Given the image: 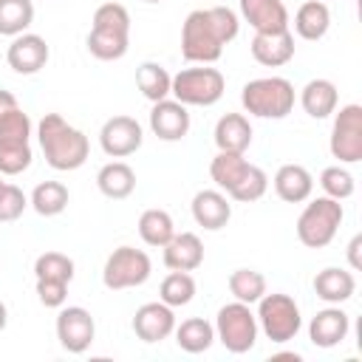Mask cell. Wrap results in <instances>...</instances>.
Returning <instances> with one entry per match:
<instances>
[{
	"label": "cell",
	"instance_id": "1",
	"mask_svg": "<svg viewBox=\"0 0 362 362\" xmlns=\"http://www.w3.org/2000/svg\"><path fill=\"white\" fill-rule=\"evenodd\" d=\"M240 31V20L226 6L195 8L181 25V57L187 62L212 65L221 59L223 45H229Z\"/></svg>",
	"mask_w": 362,
	"mask_h": 362
},
{
	"label": "cell",
	"instance_id": "2",
	"mask_svg": "<svg viewBox=\"0 0 362 362\" xmlns=\"http://www.w3.org/2000/svg\"><path fill=\"white\" fill-rule=\"evenodd\" d=\"M37 139H40V150L48 161V167L59 170V173H71L79 170L88 161L90 144L88 136L68 124L59 113H45L37 124Z\"/></svg>",
	"mask_w": 362,
	"mask_h": 362
},
{
	"label": "cell",
	"instance_id": "3",
	"mask_svg": "<svg viewBox=\"0 0 362 362\" xmlns=\"http://www.w3.org/2000/svg\"><path fill=\"white\" fill-rule=\"evenodd\" d=\"M90 57L102 62L122 59L130 48V11L122 3H102L93 11V25L85 40Z\"/></svg>",
	"mask_w": 362,
	"mask_h": 362
},
{
	"label": "cell",
	"instance_id": "4",
	"mask_svg": "<svg viewBox=\"0 0 362 362\" xmlns=\"http://www.w3.org/2000/svg\"><path fill=\"white\" fill-rule=\"evenodd\" d=\"M297 93L286 76H257L249 79L240 90V105L249 116L257 119H286L294 110Z\"/></svg>",
	"mask_w": 362,
	"mask_h": 362
},
{
	"label": "cell",
	"instance_id": "5",
	"mask_svg": "<svg viewBox=\"0 0 362 362\" xmlns=\"http://www.w3.org/2000/svg\"><path fill=\"white\" fill-rule=\"evenodd\" d=\"M342 218H345L342 204L328 198V195H320V198L308 201L305 209L300 212L297 226H294L297 240L308 249H325L337 238V232L342 226Z\"/></svg>",
	"mask_w": 362,
	"mask_h": 362
},
{
	"label": "cell",
	"instance_id": "6",
	"mask_svg": "<svg viewBox=\"0 0 362 362\" xmlns=\"http://www.w3.org/2000/svg\"><path fill=\"white\" fill-rule=\"evenodd\" d=\"M257 328L266 334V339L283 345L291 342L300 328H303V317H300V305L294 303V297L283 294V291H266L257 300Z\"/></svg>",
	"mask_w": 362,
	"mask_h": 362
},
{
	"label": "cell",
	"instance_id": "7",
	"mask_svg": "<svg viewBox=\"0 0 362 362\" xmlns=\"http://www.w3.org/2000/svg\"><path fill=\"white\" fill-rule=\"evenodd\" d=\"M223 90H226L223 74L218 68H209V65L181 68L170 85L173 99H178L187 107H209V105L221 102Z\"/></svg>",
	"mask_w": 362,
	"mask_h": 362
},
{
	"label": "cell",
	"instance_id": "8",
	"mask_svg": "<svg viewBox=\"0 0 362 362\" xmlns=\"http://www.w3.org/2000/svg\"><path fill=\"white\" fill-rule=\"evenodd\" d=\"M257 317L252 305L232 300L218 308L215 317V339L229 351V354H246L257 342Z\"/></svg>",
	"mask_w": 362,
	"mask_h": 362
},
{
	"label": "cell",
	"instance_id": "9",
	"mask_svg": "<svg viewBox=\"0 0 362 362\" xmlns=\"http://www.w3.org/2000/svg\"><path fill=\"white\" fill-rule=\"evenodd\" d=\"M153 274V260L144 249L136 246H119L107 255L105 269H102V283L110 291H122V288H136L144 286Z\"/></svg>",
	"mask_w": 362,
	"mask_h": 362
},
{
	"label": "cell",
	"instance_id": "10",
	"mask_svg": "<svg viewBox=\"0 0 362 362\" xmlns=\"http://www.w3.org/2000/svg\"><path fill=\"white\" fill-rule=\"evenodd\" d=\"M328 147H331V156L339 158V164L362 161V105L351 102L339 107V113L334 116Z\"/></svg>",
	"mask_w": 362,
	"mask_h": 362
},
{
	"label": "cell",
	"instance_id": "11",
	"mask_svg": "<svg viewBox=\"0 0 362 362\" xmlns=\"http://www.w3.org/2000/svg\"><path fill=\"white\" fill-rule=\"evenodd\" d=\"M57 339L68 354H85L96 339V322L82 305H62L57 314Z\"/></svg>",
	"mask_w": 362,
	"mask_h": 362
},
{
	"label": "cell",
	"instance_id": "12",
	"mask_svg": "<svg viewBox=\"0 0 362 362\" xmlns=\"http://www.w3.org/2000/svg\"><path fill=\"white\" fill-rule=\"evenodd\" d=\"M144 141V130L133 116H110L99 130V144L110 158L133 156Z\"/></svg>",
	"mask_w": 362,
	"mask_h": 362
},
{
	"label": "cell",
	"instance_id": "13",
	"mask_svg": "<svg viewBox=\"0 0 362 362\" xmlns=\"http://www.w3.org/2000/svg\"><path fill=\"white\" fill-rule=\"evenodd\" d=\"M48 57H51V48L45 42V37L31 34V31H23V34L11 37V45L6 51L8 68L14 74H23V76H31V74L42 71Z\"/></svg>",
	"mask_w": 362,
	"mask_h": 362
},
{
	"label": "cell",
	"instance_id": "14",
	"mask_svg": "<svg viewBox=\"0 0 362 362\" xmlns=\"http://www.w3.org/2000/svg\"><path fill=\"white\" fill-rule=\"evenodd\" d=\"M189 110L178 99H161L150 107V130L161 141H181L189 133Z\"/></svg>",
	"mask_w": 362,
	"mask_h": 362
},
{
	"label": "cell",
	"instance_id": "15",
	"mask_svg": "<svg viewBox=\"0 0 362 362\" xmlns=\"http://www.w3.org/2000/svg\"><path fill=\"white\" fill-rule=\"evenodd\" d=\"M133 331L141 342L147 345H156L161 339H167L173 331H175V314L167 303H144L136 308L133 314Z\"/></svg>",
	"mask_w": 362,
	"mask_h": 362
},
{
	"label": "cell",
	"instance_id": "16",
	"mask_svg": "<svg viewBox=\"0 0 362 362\" xmlns=\"http://www.w3.org/2000/svg\"><path fill=\"white\" fill-rule=\"evenodd\" d=\"M249 51H252L255 62H260L263 68H280L294 59V34H291V28L255 34L249 42Z\"/></svg>",
	"mask_w": 362,
	"mask_h": 362
},
{
	"label": "cell",
	"instance_id": "17",
	"mask_svg": "<svg viewBox=\"0 0 362 362\" xmlns=\"http://www.w3.org/2000/svg\"><path fill=\"white\" fill-rule=\"evenodd\" d=\"M192 221L198 226H204L206 232H218L229 223L232 218V204H229V195H223L221 189H198L192 195Z\"/></svg>",
	"mask_w": 362,
	"mask_h": 362
},
{
	"label": "cell",
	"instance_id": "18",
	"mask_svg": "<svg viewBox=\"0 0 362 362\" xmlns=\"http://www.w3.org/2000/svg\"><path fill=\"white\" fill-rule=\"evenodd\" d=\"M238 6H240V17L255 28V34L283 31L291 25V17L283 0H238Z\"/></svg>",
	"mask_w": 362,
	"mask_h": 362
},
{
	"label": "cell",
	"instance_id": "19",
	"mask_svg": "<svg viewBox=\"0 0 362 362\" xmlns=\"http://www.w3.org/2000/svg\"><path fill=\"white\" fill-rule=\"evenodd\" d=\"M351 331V317L339 305H328L317 311L308 322V339L317 348H337Z\"/></svg>",
	"mask_w": 362,
	"mask_h": 362
},
{
	"label": "cell",
	"instance_id": "20",
	"mask_svg": "<svg viewBox=\"0 0 362 362\" xmlns=\"http://www.w3.org/2000/svg\"><path fill=\"white\" fill-rule=\"evenodd\" d=\"M204 263V243L195 232H175L164 246V266L170 272H195Z\"/></svg>",
	"mask_w": 362,
	"mask_h": 362
},
{
	"label": "cell",
	"instance_id": "21",
	"mask_svg": "<svg viewBox=\"0 0 362 362\" xmlns=\"http://www.w3.org/2000/svg\"><path fill=\"white\" fill-rule=\"evenodd\" d=\"M274 192L286 204H303L314 192V175L303 164H283L274 173Z\"/></svg>",
	"mask_w": 362,
	"mask_h": 362
},
{
	"label": "cell",
	"instance_id": "22",
	"mask_svg": "<svg viewBox=\"0 0 362 362\" xmlns=\"http://www.w3.org/2000/svg\"><path fill=\"white\" fill-rule=\"evenodd\" d=\"M356 291V277L348 269L339 266H325L322 272H317L314 277V294L328 303V305H339L345 300H351Z\"/></svg>",
	"mask_w": 362,
	"mask_h": 362
},
{
	"label": "cell",
	"instance_id": "23",
	"mask_svg": "<svg viewBox=\"0 0 362 362\" xmlns=\"http://www.w3.org/2000/svg\"><path fill=\"white\" fill-rule=\"evenodd\" d=\"M215 147L223 153H246L252 144V124L243 113H223L215 122Z\"/></svg>",
	"mask_w": 362,
	"mask_h": 362
},
{
	"label": "cell",
	"instance_id": "24",
	"mask_svg": "<svg viewBox=\"0 0 362 362\" xmlns=\"http://www.w3.org/2000/svg\"><path fill=\"white\" fill-rule=\"evenodd\" d=\"M300 105L311 119H328L331 113H337L339 105V90L331 79H311L303 85L300 90Z\"/></svg>",
	"mask_w": 362,
	"mask_h": 362
},
{
	"label": "cell",
	"instance_id": "25",
	"mask_svg": "<svg viewBox=\"0 0 362 362\" xmlns=\"http://www.w3.org/2000/svg\"><path fill=\"white\" fill-rule=\"evenodd\" d=\"M96 187L105 198L110 201H124L133 195L136 189V173L127 161H107L99 173H96Z\"/></svg>",
	"mask_w": 362,
	"mask_h": 362
},
{
	"label": "cell",
	"instance_id": "26",
	"mask_svg": "<svg viewBox=\"0 0 362 362\" xmlns=\"http://www.w3.org/2000/svg\"><path fill=\"white\" fill-rule=\"evenodd\" d=\"M331 28V11L322 0H305L297 11H294V31L297 37L308 40V42H317L328 34Z\"/></svg>",
	"mask_w": 362,
	"mask_h": 362
},
{
	"label": "cell",
	"instance_id": "27",
	"mask_svg": "<svg viewBox=\"0 0 362 362\" xmlns=\"http://www.w3.org/2000/svg\"><path fill=\"white\" fill-rule=\"evenodd\" d=\"M173 334H175L178 348L187 351V354H204V351H209L212 342H215V325L206 322L204 317H189V320H184L181 325H175Z\"/></svg>",
	"mask_w": 362,
	"mask_h": 362
},
{
	"label": "cell",
	"instance_id": "28",
	"mask_svg": "<svg viewBox=\"0 0 362 362\" xmlns=\"http://www.w3.org/2000/svg\"><path fill=\"white\" fill-rule=\"evenodd\" d=\"M68 201H71V192H68V187L62 181H40L34 187L31 198H28L34 212L42 215V218H54V215L65 212Z\"/></svg>",
	"mask_w": 362,
	"mask_h": 362
},
{
	"label": "cell",
	"instance_id": "29",
	"mask_svg": "<svg viewBox=\"0 0 362 362\" xmlns=\"http://www.w3.org/2000/svg\"><path fill=\"white\" fill-rule=\"evenodd\" d=\"M173 235H175V223H173L167 209H144L141 212V218H139V238L147 246L164 249Z\"/></svg>",
	"mask_w": 362,
	"mask_h": 362
},
{
	"label": "cell",
	"instance_id": "30",
	"mask_svg": "<svg viewBox=\"0 0 362 362\" xmlns=\"http://www.w3.org/2000/svg\"><path fill=\"white\" fill-rule=\"evenodd\" d=\"M136 85L147 102H161L170 96L173 76L167 74V68L161 62H141L136 68Z\"/></svg>",
	"mask_w": 362,
	"mask_h": 362
},
{
	"label": "cell",
	"instance_id": "31",
	"mask_svg": "<svg viewBox=\"0 0 362 362\" xmlns=\"http://www.w3.org/2000/svg\"><path fill=\"white\" fill-rule=\"evenodd\" d=\"M246 167H249V161L243 158V153H223V150H218V156L209 161V178L215 181V187L221 192H229L240 181Z\"/></svg>",
	"mask_w": 362,
	"mask_h": 362
},
{
	"label": "cell",
	"instance_id": "32",
	"mask_svg": "<svg viewBox=\"0 0 362 362\" xmlns=\"http://www.w3.org/2000/svg\"><path fill=\"white\" fill-rule=\"evenodd\" d=\"M229 286V294L246 305H255L269 288H266V277L257 272V269H235L226 280Z\"/></svg>",
	"mask_w": 362,
	"mask_h": 362
},
{
	"label": "cell",
	"instance_id": "33",
	"mask_svg": "<svg viewBox=\"0 0 362 362\" xmlns=\"http://www.w3.org/2000/svg\"><path fill=\"white\" fill-rule=\"evenodd\" d=\"M34 23L31 0H0V37H17Z\"/></svg>",
	"mask_w": 362,
	"mask_h": 362
},
{
	"label": "cell",
	"instance_id": "34",
	"mask_svg": "<svg viewBox=\"0 0 362 362\" xmlns=\"http://www.w3.org/2000/svg\"><path fill=\"white\" fill-rule=\"evenodd\" d=\"M195 297V277L189 272H170L158 286V300L170 308H181Z\"/></svg>",
	"mask_w": 362,
	"mask_h": 362
},
{
	"label": "cell",
	"instance_id": "35",
	"mask_svg": "<svg viewBox=\"0 0 362 362\" xmlns=\"http://www.w3.org/2000/svg\"><path fill=\"white\" fill-rule=\"evenodd\" d=\"M266 189H269V175L257 164H249L246 173L240 175V181L226 195L232 201H238V204H252V201H260L266 195Z\"/></svg>",
	"mask_w": 362,
	"mask_h": 362
},
{
	"label": "cell",
	"instance_id": "36",
	"mask_svg": "<svg viewBox=\"0 0 362 362\" xmlns=\"http://www.w3.org/2000/svg\"><path fill=\"white\" fill-rule=\"evenodd\" d=\"M31 144L28 141H14V139H0V175H20L31 167Z\"/></svg>",
	"mask_w": 362,
	"mask_h": 362
},
{
	"label": "cell",
	"instance_id": "37",
	"mask_svg": "<svg viewBox=\"0 0 362 362\" xmlns=\"http://www.w3.org/2000/svg\"><path fill=\"white\" fill-rule=\"evenodd\" d=\"M74 260L62 252H42L37 260H34V277L37 280H65L71 283L74 280Z\"/></svg>",
	"mask_w": 362,
	"mask_h": 362
},
{
	"label": "cell",
	"instance_id": "38",
	"mask_svg": "<svg viewBox=\"0 0 362 362\" xmlns=\"http://www.w3.org/2000/svg\"><path fill=\"white\" fill-rule=\"evenodd\" d=\"M320 187H322V192H325L328 198H334V201H345V198H351L354 189H356L354 175H351L345 167H339V164L325 167V170L320 173Z\"/></svg>",
	"mask_w": 362,
	"mask_h": 362
},
{
	"label": "cell",
	"instance_id": "39",
	"mask_svg": "<svg viewBox=\"0 0 362 362\" xmlns=\"http://www.w3.org/2000/svg\"><path fill=\"white\" fill-rule=\"evenodd\" d=\"M28 206V195L17 187V184H6L0 187V223H11L17 221Z\"/></svg>",
	"mask_w": 362,
	"mask_h": 362
},
{
	"label": "cell",
	"instance_id": "40",
	"mask_svg": "<svg viewBox=\"0 0 362 362\" xmlns=\"http://www.w3.org/2000/svg\"><path fill=\"white\" fill-rule=\"evenodd\" d=\"M0 139H14V141L31 139V119L25 110H20V105L0 116Z\"/></svg>",
	"mask_w": 362,
	"mask_h": 362
},
{
	"label": "cell",
	"instance_id": "41",
	"mask_svg": "<svg viewBox=\"0 0 362 362\" xmlns=\"http://www.w3.org/2000/svg\"><path fill=\"white\" fill-rule=\"evenodd\" d=\"M37 297L45 308H62L68 300V283L65 280H37Z\"/></svg>",
	"mask_w": 362,
	"mask_h": 362
},
{
	"label": "cell",
	"instance_id": "42",
	"mask_svg": "<svg viewBox=\"0 0 362 362\" xmlns=\"http://www.w3.org/2000/svg\"><path fill=\"white\" fill-rule=\"evenodd\" d=\"M359 246H362V235H354L351 243H348V260H351V269L356 272L362 263H359Z\"/></svg>",
	"mask_w": 362,
	"mask_h": 362
},
{
	"label": "cell",
	"instance_id": "43",
	"mask_svg": "<svg viewBox=\"0 0 362 362\" xmlns=\"http://www.w3.org/2000/svg\"><path fill=\"white\" fill-rule=\"evenodd\" d=\"M11 107H17V96H14L11 90H3V88H0V116L8 113Z\"/></svg>",
	"mask_w": 362,
	"mask_h": 362
},
{
	"label": "cell",
	"instance_id": "44",
	"mask_svg": "<svg viewBox=\"0 0 362 362\" xmlns=\"http://www.w3.org/2000/svg\"><path fill=\"white\" fill-rule=\"evenodd\" d=\"M6 322H8V308H6V303L0 300V334L6 331Z\"/></svg>",
	"mask_w": 362,
	"mask_h": 362
},
{
	"label": "cell",
	"instance_id": "45",
	"mask_svg": "<svg viewBox=\"0 0 362 362\" xmlns=\"http://www.w3.org/2000/svg\"><path fill=\"white\" fill-rule=\"evenodd\" d=\"M147 3H161V0H147Z\"/></svg>",
	"mask_w": 362,
	"mask_h": 362
},
{
	"label": "cell",
	"instance_id": "46",
	"mask_svg": "<svg viewBox=\"0 0 362 362\" xmlns=\"http://www.w3.org/2000/svg\"><path fill=\"white\" fill-rule=\"evenodd\" d=\"M0 187H3V178H0Z\"/></svg>",
	"mask_w": 362,
	"mask_h": 362
}]
</instances>
